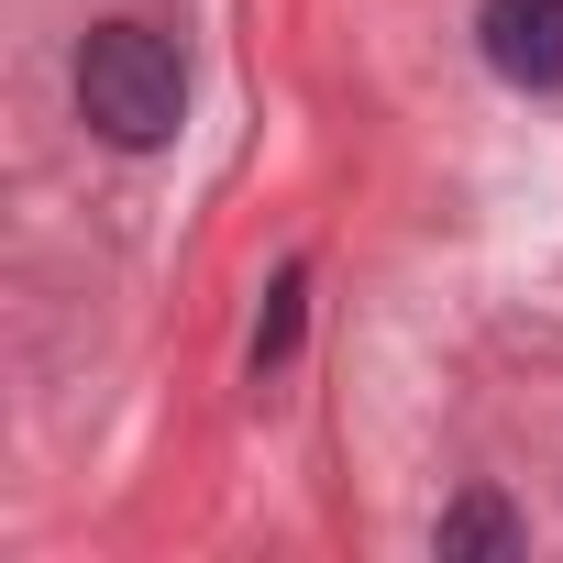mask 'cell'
Segmentation results:
<instances>
[{
  "instance_id": "3",
  "label": "cell",
  "mask_w": 563,
  "mask_h": 563,
  "mask_svg": "<svg viewBox=\"0 0 563 563\" xmlns=\"http://www.w3.org/2000/svg\"><path fill=\"white\" fill-rule=\"evenodd\" d=\"M431 552H442V563H519V508H508L497 486H464V497L442 508Z\"/></svg>"
},
{
  "instance_id": "1",
  "label": "cell",
  "mask_w": 563,
  "mask_h": 563,
  "mask_svg": "<svg viewBox=\"0 0 563 563\" xmlns=\"http://www.w3.org/2000/svg\"><path fill=\"white\" fill-rule=\"evenodd\" d=\"M78 122L100 144H122V155H155L188 122V56L155 23H100L78 45Z\"/></svg>"
},
{
  "instance_id": "2",
  "label": "cell",
  "mask_w": 563,
  "mask_h": 563,
  "mask_svg": "<svg viewBox=\"0 0 563 563\" xmlns=\"http://www.w3.org/2000/svg\"><path fill=\"white\" fill-rule=\"evenodd\" d=\"M475 45L508 89H563V0H475Z\"/></svg>"
},
{
  "instance_id": "4",
  "label": "cell",
  "mask_w": 563,
  "mask_h": 563,
  "mask_svg": "<svg viewBox=\"0 0 563 563\" xmlns=\"http://www.w3.org/2000/svg\"><path fill=\"white\" fill-rule=\"evenodd\" d=\"M299 332H310V265L288 254V265H276V288H265V310H254V376H288Z\"/></svg>"
}]
</instances>
